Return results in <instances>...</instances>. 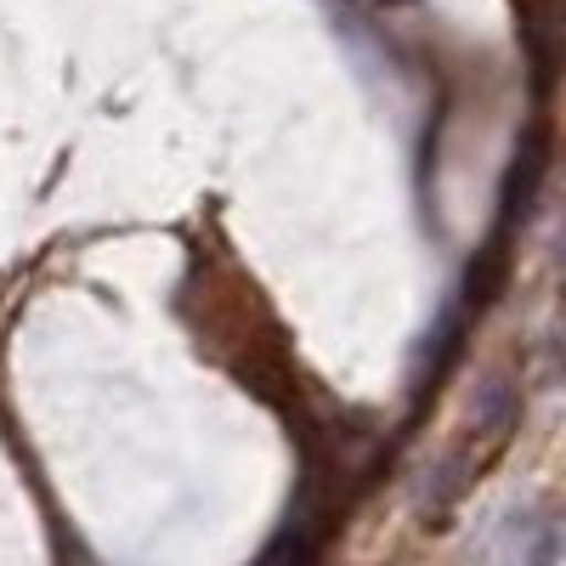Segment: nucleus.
Returning <instances> with one entry per match:
<instances>
[]
</instances>
